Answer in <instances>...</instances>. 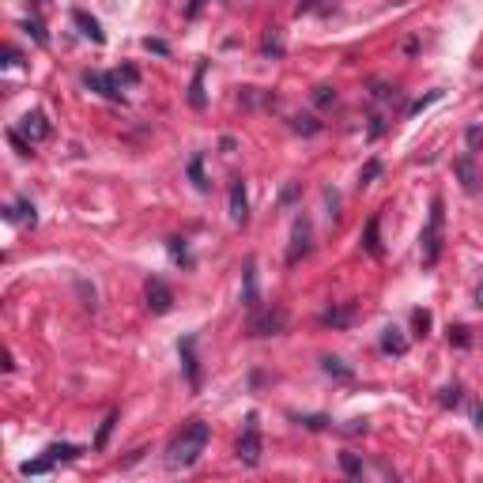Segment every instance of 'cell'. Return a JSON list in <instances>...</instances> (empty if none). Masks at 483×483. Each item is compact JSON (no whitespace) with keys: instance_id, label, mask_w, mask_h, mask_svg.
I'll return each mask as SVG.
<instances>
[{"instance_id":"1","label":"cell","mask_w":483,"mask_h":483,"mask_svg":"<svg viewBox=\"0 0 483 483\" xmlns=\"http://www.w3.org/2000/svg\"><path fill=\"white\" fill-rule=\"evenodd\" d=\"M208 438H212L208 423L189 419L178 434H174V442H170V449H167V465H170V468H189V465H196V460H201V453L208 449Z\"/></svg>"},{"instance_id":"2","label":"cell","mask_w":483,"mask_h":483,"mask_svg":"<svg viewBox=\"0 0 483 483\" xmlns=\"http://www.w3.org/2000/svg\"><path fill=\"white\" fill-rule=\"evenodd\" d=\"M442 227H446V208H442V196H434L431 201V215H427V227H423V268L438 265V257H442Z\"/></svg>"},{"instance_id":"3","label":"cell","mask_w":483,"mask_h":483,"mask_svg":"<svg viewBox=\"0 0 483 483\" xmlns=\"http://www.w3.org/2000/svg\"><path fill=\"white\" fill-rule=\"evenodd\" d=\"M261 449H265V446H261V419L249 412L246 415V427H242V438H238V446H234V453H238L242 465L254 468L257 460H261Z\"/></svg>"},{"instance_id":"4","label":"cell","mask_w":483,"mask_h":483,"mask_svg":"<svg viewBox=\"0 0 483 483\" xmlns=\"http://www.w3.org/2000/svg\"><path fill=\"white\" fill-rule=\"evenodd\" d=\"M16 129L30 140V144H42V140H49V136H53V125H49V117L42 114V109H30V114H23Z\"/></svg>"},{"instance_id":"5","label":"cell","mask_w":483,"mask_h":483,"mask_svg":"<svg viewBox=\"0 0 483 483\" xmlns=\"http://www.w3.org/2000/svg\"><path fill=\"white\" fill-rule=\"evenodd\" d=\"M83 83L91 87V91H98L102 98H114V102H121V76H114V72H87L83 76Z\"/></svg>"},{"instance_id":"6","label":"cell","mask_w":483,"mask_h":483,"mask_svg":"<svg viewBox=\"0 0 483 483\" xmlns=\"http://www.w3.org/2000/svg\"><path fill=\"white\" fill-rule=\"evenodd\" d=\"M148 310H151V314H170V310H174V291H170L159 276L148 280Z\"/></svg>"},{"instance_id":"7","label":"cell","mask_w":483,"mask_h":483,"mask_svg":"<svg viewBox=\"0 0 483 483\" xmlns=\"http://www.w3.org/2000/svg\"><path fill=\"white\" fill-rule=\"evenodd\" d=\"M283 325H287V314L283 310H265V314H257L254 321H249V333L254 336H276V333H283Z\"/></svg>"},{"instance_id":"8","label":"cell","mask_w":483,"mask_h":483,"mask_svg":"<svg viewBox=\"0 0 483 483\" xmlns=\"http://www.w3.org/2000/svg\"><path fill=\"white\" fill-rule=\"evenodd\" d=\"M306 254H310V223H306V215H299V219H294L291 249H287V265H299Z\"/></svg>"},{"instance_id":"9","label":"cell","mask_w":483,"mask_h":483,"mask_svg":"<svg viewBox=\"0 0 483 483\" xmlns=\"http://www.w3.org/2000/svg\"><path fill=\"white\" fill-rule=\"evenodd\" d=\"M227 204H230V219H234V223H246V219H249V201H246V181H242V178H234V181H230Z\"/></svg>"},{"instance_id":"10","label":"cell","mask_w":483,"mask_h":483,"mask_svg":"<svg viewBox=\"0 0 483 483\" xmlns=\"http://www.w3.org/2000/svg\"><path fill=\"white\" fill-rule=\"evenodd\" d=\"M72 23L80 27V35H83V38H91L95 46H102V42H106V35H102V27H98V19H95V16H87V12H72Z\"/></svg>"},{"instance_id":"11","label":"cell","mask_w":483,"mask_h":483,"mask_svg":"<svg viewBox=\"0 0 483 483\" xmlns=\"http://www.w3.org/2000/svg\"><path fill=\"white\" fill-rule=\"evenodd\" d=\"M381 351H386V355H404V351H408V340H404V333L397 325H389L386 333H381Z\"/></svg>"},{"instance_id":"12","label":"cell","mask_w":483,"mask_h":483,"mask_svg":"<svg viewBox=\"0 0 483 483\" xmlns=\"http://www.w3.org/2000/svg\"><path fill=\"white\" fill-rule=\"evenodd\" d=\"M178 347H181V362H185V374H189V386L196 389L201 386V366H196V355H193V336H185Z\"/></svg>"},{"instance_id":"13","label":"cell","mask_w":483,"mask_h":483,"mask_svg":"<svg viewBox=\"0 0 483 483\" xmlns=\"http://www.w3.org/2000/svg\"><path fill=\"white\" fill-rule=\"evenodd\" d=\"M362 249L370 257H381V242H378V215L366 219V230H362Z\"/></svg>"},{"instance_id":"14","label":"cell","mask_w":483,"mask_h":483,"mask_svg":"<svg viewBox=\"0 0 483 483\" xmlns=\"http://www.w3.org/2000/svg\"><path fill=\"white\" fill-rule=\"evenodd\" d=\"M242 276H246V306L257 310V261L254 257L246 261V272H242Z\"/></svg>"},{"instance_id":"15","label":"cell","mask_w":483,"mask_h":483,"mask_svg":"<svg viewBox=\"0 0 483 483\" xmlns=\"http://www.w3.org/2000/svg\"><path fill=\"white\" fill-rule=\"evenodd\" d=\"M204 68H208V64H201V68H196L193 87H189V106H193V109H204V102H208V98H204Z\"/></svg>"},{"instance_id":"16","label":"cell","mask_w":483,"mask_h":483,"mask_svg":"<svg viewBox=\"0 0 483 483\" xmlns=\"http://www.w3.org/2000/svg\"><path fill=\"white\" fill-rule=\"evenodd\" d=\"M351 314H355V306H351V302H344V306H340V310H328V314L321 317V321H325V325H333V328H344V325L351 321Z\"/></svg>"},{"instance_id":"17","label":"cell","mask_w":483,"mask_h":483,"mask_svg":"<svg viewBox=\"0 0 483 483\" xmlns=\"http://www.w3.org/2000/svg\"><path fill=\"white\" fill-rule=\"evenodd\" d=\"M453 167L460 174V181H465V189H476V167H472V155H460Z\"/></svg>"},{"instance_id":"18","label":"cell","mask_w":483,"mask_h":483,"mask_svg":"<svg viewBox=\"0 0 483 483\" xmlns=\"http://www.w3.org/2000/svg\"><path fill=\"white\" fill-rule=\"evenodd\" d=\"M4 219H27V223H35V204H30V201H19L16 208H4Z\"/></svg>"},{"instance_id":"19","label":"cell","mask_w":483,"mask_h":483,"mask_svg":"<svg viewBox=\"0 0 483 483\" xmlns=\"http://www.w3.org/2000/svg\"><path fill=\"white\" fill-rule=\"evenodd\" d=\"M114 427H117V412H109V415H106V423L98 427V434H95V449H106L109 434H114Z\"/></svg>"},{"instance_id":"20","label":"cell","mask_w":483,"mask_h":483,"mask_svg":"<svg viewBox=\"0 0 483 483\" xmlns=\"http://www.w3.org/2000/svg\"><path fill=\"white\" fill-rule=\"evenodd\" d=\"M76 453H80V449L68 446V442H64V446H49V449H46V457L53 460V465H57V460H76Z\"/></svg>"},{"instance_id":"21","label":"cell","mask_w":483,"mask_h":483,"mask_svg":"<svg viewBox=\"0 0 483 483\" xmlns=\"http://www.w3.org/2000/svg\"><path fill=\"white\" fill-rule=\"evenodd\" d=\"M49 468H53V460H49V457H38V460H27L19 472H23V476H46Z\"/></svg>"},{"instance_id":"22","label":"cell","mask_w":483,"mask_h":483,"mask_svg":"<svg viewBox=\"0 0 483 483\" xmlns=\"http://www.w3.org/2000/svg\"><path fill=\"white\" fill-rule=\"evenodd\" d=\"M340 468H344L351 479H355V476H362V460H359L355 453H340Z\"/></svg>"},{"instance_id":"23","label":"cell","mask_w":483,"mask_h":483,"mask_svg":"<svg viewBox=\"0 0 483 483\" xmlns=\"http://www.w3.org/2000/svg\"><path fill=\"white\" fill-rule=\"evenodd\" d=\"M321 366L328 370V374H336V378H351V370H347L340 359H321Z\"/></svg>"},{"instance_id":"24","label":"cell","mask_w":483,"mask_h":483,"mask_svg":"<svg viewBox=\"0 0 483 483\" xmlns=\"http://www.w3.org/2000/svg\"><path fill=\"white\" fill-rule=\"evenodd\" d=\"M189 174H193V185H196V189H208V181H204V170H201V155H196L193 162H189Z\"/></svg>"},{"instance_id":"25","label":"cell","mask_w":483,"mask_h":483,"mask_svg":"<svg viewBox=\"0 0 483 483\" xmlns=\"http://www.w3.org/2000/svg\"><path fill=\"white\" fill-rule=\"evenodd\" d=\"M265 53H272V57H280V53H283V42H280L276 30H268V35H265Z\"/></svg>"},{"instance_id":"26","label":"cell","mask_w":483,"mask_h":483,"mask_svg":"<svg viewBox=\"0 0 483 483\" xmlns=\"http://www.w3.org/2000/svg\"><path fill=\"white\" fill-rule=\"evenodd\" d=\"M438 400H442L446 408H449V404H453V408H457V404H460V389H457V386H446L442 393H438Z\"/></svg>"},{"instance_id":"27","label":"cell","mask_w":483,"mask_h":483,"mask_svg":"<svg viewBox=\"0 0 483 483\" xmlns=\"http://www.w3.org/2000/svg\"><path fill=\"white\" fill-rule=\"evenodd\" d=\"M378 174H381V167H378V162H374V159H370V162H366V167H362V174H359V181H362V185H370V181H374V178H378Z\"/></svg>"},{"instance_id":"28","label":"cell","mask_w":483,"mask_h":483,"mask_svg":"<svg viewBox=\"0 0 483 483\" xmlns=\"http://www.w3.org/2000/svg\"><path fill=\"white\" fill-rule=\"evenodd\" d=\"M438 98H442V91H431L427 98H419V102H412V109H408V114H423V109L431 106V102H438Z\"/></svg>"},{"instance_id":"29","label":"cell","mask_w":483,"mask_h":483,"mask_svg":"<svg viewBox=\"0 0 483 483\" xmlns=\"http://www.w3.org/2000/svg\"><path fill=\"white\" fill-rule=\"evenodd\" d=\"M294 129H299V133H317L321 125H317L314 117H294Z\"/></svg>"},{"instance_id":"30","label":"cell","mask_w":483,"mask_h":483,"mask_svg":"<svg viewBox=\"0 0 483 483\" xmlns=\"http://www.w3.org/2000/svg\"><path fill=\"white\" fill-rule=\"evenodd\" d=\"M412 321H415V328H419V333H427V328H431V314H427V310H415Z\"/></svg>"},{"instance_id":"31","label":"cell","mask_w":483,"mask_h":483,"mask_svg":"<svg viewBox=\"0 0 483 483\" xmlns=\"http://www.w3.org/2000/svg\"><path fill=\"white\" fill-rule=\"evenodd\" d=\"M170 257L174 261H189V257H185V242L181 238H170Z\"/></svg>"},{"instance_id":"32","label":"cell","mask_w":483,"mask_h":483,"mask_svg":"<svg viewBox=\"0 0 483 483\" xmlns=\"http://www.w3.org/2000/svg\"><path fill=\"white\" fill-rule=\"evenodd\" d=\"M333 98H336V95H333V91H328V87H317V95H314V102H317V106H328V102H333Z\"/></svg>"},{"instance_id":"33","label":"cell","mask_w":483,"mask_h":483,"mask_svg":"<svg viewBox=\"0 0 483 483\" xmlns=\"http://www.w3.org/2000/svg\"><path fill=\"white\" fill-rule=\"evenodd\" d=\"M27 35H35V42H38V46H46V30H42L38 23H27Z\"/></svg>"},{"instance_id":"34","label":"cell","mask_w":483,"mask_h":483,"mask_svg":"<svg viewBox=\"0 0 483 483\" xmlns=\"http://www.w3.org/2000/svg\"><path fill=\"white\" fill-rule=\"evenodd\" d=\"M144 46H148L151 53H170V49H167V42H159V38H148Z\"/></svg>"},{"instance_id":"35","label":"cell","mask_w":483,"mask_h":483,"mask_svg":"<svg viewBox=\"0 0 483 483\" xmlns=\"http://www.w3.org/2000/svg\"><path fill=\"white\" fill-rule=\"evenodd\" d=\"M0 64H4V68H12V64H19V53L8 46V49H4V61H0Z\"/></svg>"},{"instance_id":"36","label":"cell","mask_w":483,"mask_h":483,"mask_svg":"<svg viewBox=\"0 0 483 483\" xmlns=\"http://www.w3.org/2000/svg\"><path fill=\"white\" fill-rule=\"evenodd\" d=\"M449 340H457V344H460V347H465V344H468V336H465V328H449Z\"/></svg>"},{"instance_id":"37","label":"cell","mask_w":483,"mask_h":483,"mask_svg":"<svg viewBox=\"0 0 483 483\" xmlns=\"http://www.w3.org/2000/svg\"><path fill=\"white\" fill-rule=\"evenodd\" d=\"M472 419H476V427H483V408L479 404H472Z\"/></svg>"},{"instance_id":"38","label":"cell","mask_w":483,"mask_h":483,"mask_svg":"<svg viewBox=\"0 0 483 483\" xmlns=\"http://www.w3.org/2000/svg\"><path fill=\"white\" fill-rule=\"evenodd\" d=\"M476 306H483V283H479V291H476Z\"/></svg>"}]
</instances>
